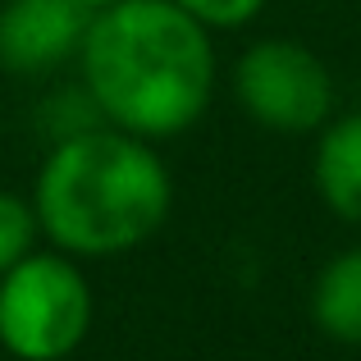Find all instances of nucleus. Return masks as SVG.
<instances>
[{
	"label": "nucleus",
	"mask_w": 361,
	"mask_h": 361,
	"mask_svg": "<svg viewBox=\"0 0 361 361\" xmlns=\"http://www.w3.org/2000/svg\"><path fill=\"white\" fill-rule=\"evenodd\" d=\"M311 325L343 348H361V247L329 256L311 279Z\"/></svg>",
	"instance_id": "nucleus-7"
},
{
	"label": "nucleus",
	"mask_w": 361,
	"mask_h": 361,
	"mask_svg": "<svg viewBox=\"0 0 361 361\" xmlns=\"http://www.w3.org/2000/svg\"><path fill=\"white\" fill-rule=\"evenodd\" d=\"M311 178H316L320 202L343 224L361 229V110H348L320 128Z\"/></svg>",
	"instance_id": "nucleus-6"
},
{
	"label": "nucleus",
	"mask_w": 361,
	"mask_h": 361,
	"mask_svg": "<svg viewBox=\"0 0 361 361\" xmlns=\"http://www.w3.org/2000/svg\"><path fill=\"white\" fill-rule=\"evenodd\" d=\"M192 23H202L206 32H233L261 18V9L270 0H174Z\"/></svg>",
	"instance_id": "nucleus-9"
},
{
	"label": "nucleus",
	"mask_w": 361,
	"mask_h": 361,
	"mask_svg": "<svg viewBox=\"0 0 361 361\" xmlns=\"http://www.w3.org/2000/svg\"><path fill=\"white\" fill-rule=\"evenodd\" d=\"M87 18L73 0H0V73L51 78L78 60Z\"/></svg>",
	"instance_id": "nucleus-5"
},
{
	"label": "nucleus",
	"mask_w": 361,
	"mask_h": 361,
	"mask_svg": "<svg viewBox=\"0 0 361 361\" xmlns=\"http://www.w3.org/2000/svg\"><path fill=\"white\" fill-rule=\"evenodd\" d=\"M97 298L64 252H27L0 274V348L14 361H69L92 334Z\"/></svg>",
	"instance_id": "nucleus-3"
},
{
	"label": "nucleus",
	"mask_w": 361,
	"mask_h": 361,
	"mask_svg": "<svg viewBox=\"0 0 361 361\" xmlns=\"http://www.w3.org/2000/svg\"><path fill=\"white\" fill-rule=\"evenodd\" d=\"M78 82L101 119L133 137L165 142L211 110L215 46L174 0H119L87 18Z\"/></svg>",
	"instance_id": "nucleus-1"
},
{
	"label": "nucleus",
	"mask_w": 361,
	"mask_h": 361,
	"mask_svg": "<svg viewBox=\"0 0 361 361\" xmlns=\"http://www.w3.org/2000/svg\"><path fill=\"white\" fill-rule=\"evenodd\" d=\"M37 238H42V224H37L32 202L9 192V188H0V274L23 261L37 247Z\"/></svg>",
	"instance_id": "nucleus-8"
},
{
	"label": "nucleus",
	"mask_w": 361,
	"mask_h": 361,
	"mask_svg": "<svg viewBox=\"0 0 361 361\" xmlns=\"http://www.w3.org/2000/svg\"><path fill=\"white\" fill-rule=\"evenodd\" d=\"M27 202L55 252L73 261H115L165 229L174 178L156 142L97 123L51 142Z\"/></svg>",
	"instance_id": "nucleus-2"
},
{
	"label": "nucleus",
	"mask_w": 361,
	"mask_h": 361,
	"mask_svg": "<svg viewBox=\"0 0 361 361\" xmlns=\"http://www.w3.org/2000/svg\"><path fill=\"white\" fill-rule=\"evenodd\" d=\"M334 73L293 37H261L233 60V101L270 133L307 137L334 119Z\"/></svg>",
	"instance_id": "nucleus-4"
},
{
	"label": "nucleus",
	"mask_w": 361,
	"mask_h": 361,
	"mask_svg": "<svg viewBox=\"0 0 361 361\" xmlns=\"http://www.w3.org/2000/svg\"><path fill=\"white\" fill-rule=\"evenodd\" d=\"M78 9H87V14H97V9H106V5H119V0H73Z\"/></svg>",
	"instance_id": "nucleus-10"
}]
</instances>
